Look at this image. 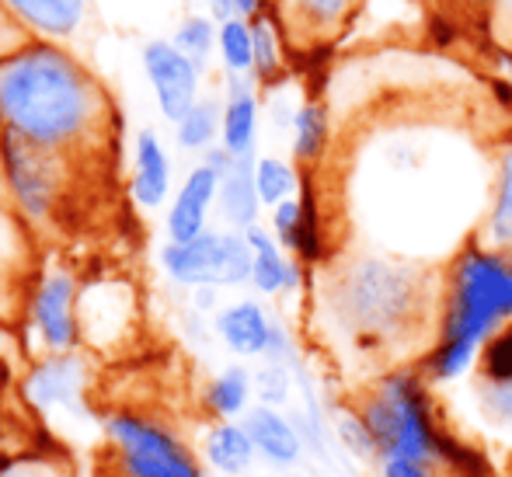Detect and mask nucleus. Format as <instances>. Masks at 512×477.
Returning <instances> with one entry per match:
<instances>
[{
    "instance_id": "7c9ffc66",
    "label": "nucleus",
    "mask_w": 512,
    "mask_h": 477,
    "mask_svg": "<svg viewBox=\"0 0 512 477\" xmlns=\"http://www.w3.org/2000/svg\"><path fill=\"white\" fill-rule=\"evenodd\" d=\"M331 432H335V443L349 453L356 464L366 467H377L380 464V453L377 443H373L370 429H366L363 415L356 411V404L345 401V404H331Z\"/></svg>"
},
{
    "instance_id": "cd10ccee",
    "label": "nucleus",
    "mask_w": 512,
    "mask_h": 477,
    "mask_svg": "<svg viewBox=\"0 0 512 477\" xmlns=\"http://www.w3.org/2000/svg\"><path fill=\"white\" fill-rule=\"evenodd\" d=\"M255 189L265 209H276L279 202L300 195V189H304V168L293 157L262 154L255 157Z\"/></svg>"
},
{
    "instance_id": "9b49d317",
    "label": "nucleus",
    "mask_w": 512,
    "mask_h": 477,
    "mask_svg": "<svg viewBox=\"0 0 512 477\" xmlns=\"http://www.w3.org/2000/svg\"><path fill=\"white\" fill-rule=\"evenodd\" d=\"M269 230L276 234V241L290 251L297 262H304L307 269H321L331 258V237H328V220L324 209L317 202V192L304 175V189L297 199L279 202L276 209H269Z\"/></svg>"
},
{
    "instance_id": "bb28decb",
    "label": "nucleus",
    "mask_w": 512,
    "mask_h": 477,
    "mask_svg": "<svg viewBox=\"0 0 512 477\" xmlns=\"http://www.w3.org/2000/svg\"><path fill=\"white\" fill-rule=\"evenodd\" d=\"M251 35H255V70H251V81L258 88H279L286 84V70H290V39H286V28L279 21L276 11L262 14V18L251 21Z\"/></svg>"
},
{
    "instance_id": "c756f323",
    "label": "nucleus",
    "mask_w": 512,
    "mask_h": 477,
    "mask_svg": "<svg viewBox=\"0 0 512 477\" xmlns=\"http://www.w3.org/2000/svg\"><path fill=\"white\" fill-rule=\"evenodd\" d=\"M216 60L223 67V77H251L255 70V35L251 21L230 18L216 28Z\"/></svg>"
},
{
    "instance_id": "a18cd8bd",
    "label": "nucleus",
    "mask_w": 512,
    "mask_h": 477,
    "mask_svg": "<svg viewBox=\"0 0 512 477\" xmlns=\"http://www.w3.org/2000/svg\"><path fill=\"white\" fill-rule=\"evenodd\" d=\"M457 4H460V7H467V11H474V14H485L492 0H457Z\"/></svg>"
},
{
    "instance_id": "aec40b11",
    "label": "nucleus",
    "mask_w": 512,
    "mask_h": 477,
    "mask_svg": "<svg viewBox=\"0 0 512 477\" xmlns=\"http://www.w3.org/2000/svg\"><path fill=\"white\" fill-rule=\"evenodd\" d=\"M88 4L91 0H0V7L28 39L60 42V46L81 32Z\"/></svg>"
},
{
    "instance_id": "6ab92c4d",
    "label": "nucleus",
    "mask_w": 512,
    "mask_h": 477,
    "mask_svg": "<svg viewBox=\"0 0 512 477\" xmlns=\"http://www.w3.org/2000/svg\"><path fill=\"white\" fill-rule=\"evenodd\" d=\"M251 77H223V126L220 147L230 157H258L262 133V95Z\"/></svg>"
},
{
    "instance_id": "49530a36",
    "label": "nucleus",
    "mask_w": 512,
    "mask_h": 477,
    "mask_svg": "<svg viewBox=\"0 0 512 477\" xmlns=\"http://www.w3.org/2000/svg\"><path fill=\"white\" fill-rule=\"evenodd\" d=\"M276 477H310V474H304V471H283V474H276Z\"/></svg>"
},
{
    "instance_id": "58836bf2",
    "label": "nucleus",
    "mask_w": 512,
    "mask_h": 477,
    "mask_svg": "<svg viewBox=\"0 0 512 477\" xmlns=\"http://www.w3.org/2000/svg\"><path fill=\"white\" fill-rule=\"evenodd\" d=\"M380 477H439L436 467L411 464V460H380L377 464Z\"/></svg>"
},
{
    "instance_id": "ea45409f",
    "label": "nucleus",
    "mask_w": 512,
    "mask_h": 477,
    "mask_svg": "<svg viewBox=\"0 0 512 477\" xmlns=\"http://www.w3.org/2000/svg\"><path fill=\"white\" fill-rule=\"evenodd\" d=\"M230 7H234V18L255 21L262 14L276 11V0H230Z\"/></svg>"
},
{
    "instance_id": "de8ad7c7",
    "label": "nucleus",
    "mask_w": 512,
    "mask_h": 477,
    "mask_svg": "<svg viewBox=\"0 0 512 477\" xmlns=\"http://www.w3.org/2000/svg\"><path fill=\"white\" fill-rule=\"evenodd\" d=\"M102 477H115V474H112V471H105V474H102Z\"/></svg>"
},
{
    "instance_id": "6e6552de",
    "label": "nucleus",
    "mask_w": 512,
    "mask_h": 477,
    "mask_svg": "<svg viewBox=\"0 0 512 477\" xmlns=\"http://www.w3.org/2000/svg\"><path fill=\"white\" fill-rule=\"evenodd\" d=\"M77 300H81V283H77L74 272H42L25 307V335L35 345V356L81 349L84 338L81 317H77Z\"/></svg>"
},
{
    "instance_id": "423d86ee",
    "label": "nucleus",
    "mask_w": 512,
    "mask_h": 477,
    "mask_svg": "<svg viewBox=\"0 0 512 477\" xmlns=\"http://www.w3.org/2000/svg\"><path fill=\"white\" fill-rule=\"evenodd\" d=\"M161 272L182 289L216 286V289H241L251 286V244L244 230L209 227L206 234L178 244L168 241L157 255Z\"/></svg>"
},
{
    "instance_id": "4be33fe9",
    "label": "nucleus",
    "mask_w": 512,
    "mask_h": 477,
    "mask_svg": "<svg viewBox=\"0 0 512 477\" xmlns=\"http://www.w3.org/2000/svg\"><path fill=\"white\" fill-rule=\"evenodd\" d=\"M199 457L206 471L216 477H244L258 464V450L248 436V425L237 422H209L199 439Z\"/></svg>"
},
{
    "instance_id": "c9c22d12",
    "label": "nucleus",
    "mask_w": 512,
    "mask_h": 477,
    "mask_svg": "<svg viewBox=\"0 0 512 477\" xmlns=\"http://www.w3.org/2000/svg\"><path fill=\"white\" fill-rule=\"evenodd\" d=\"M269 91H272V98H269L272 126H276L279 133H290L293 119H297V108H300V101H304V98L290 95V91H286V84H279V88H269Z\"/></svg>"
},
{
    "instance_id": "0eeeda50",
    "label": "nucleus",
    "mask_w": 512,
    "mask_h": 477,
    "mask_svg": "<svg viewBox=\"0 0 512 477\" xmlns=\"http://www.w3.org/2000/svg\"><path fill=\"white\" fill-rule=\"evenodd\" d=\"M67 164L11 133H0V175L28 223H53L67 199Z\"/></svg>"
},
{
    "instance_id": "dca6fc26",
    "label": "nucleus",
    "mask_w": 512,
    "mask_h": 477,
    "mask_svg": "<svg viewBox=\"0 0 512 477\" xmlns=\"http://www.w3.org/2000/svg\"><path fill=\"white\" fill-rule=\"evenodd\" d=\"M272 314L262 300L255 296H241V300L223 303L220 310L213 314L209 328L213 335L220 338V345L230 352L234 359H262L265 349H269V335H272Z\"/></svg>"
},
{
    "instance_id": "a211bd4d",
    "label": "nucleus",
    "mask_w": 512,
    "mask_h": 477,
    "mask_svg": "<svg viewBox=\"0 0 512 477\" xmlns=\"http://www.w3.org/2000/svg\"><path fill=\"white\" fill-rule=\"evenodd\" d=\"M175 195V168L164 140L154 129H140L133 140V175H129V199L143 213L168 206Z\"/></svg>"
},
{
    "instance_id": "473e14b6",
    "label": "nucleus",
    "mask_w": 512,
    "mask_h": 477,
    "mask_svg": "<svg viewBox=\"0 0 512 477\" xmlns=\"http://www.w3.org/2000/svg\"><path fill=\"white\" fill-rule=\"evenodd\" d=\"M216 28L220 25H216L209 14H185L182 25H178L175 35H171V42H175L189 60H196L199 67L206 70L209 56L216 53Z\"/></svg>"
},
{
    "instance_id": "7ed1b4c3",
    "label": "nucleus",
    "mask_w": 512,
    "mask_h": 477,
    "mask_svg": "<svg viewBox=\"0 0 512 477\" xmlns=\"http://www.w3.org/2000/svg\"><path fill=\"white\" fill-rule=\"evenodd\" d=\"M512 321V255L464 241L443 265V307L432 349L418 363L432 387H457L495 328Z\"/></svg>"
},
{
    "instance_id": "9d476101",
    "label": "nucleus",
    "mask_w": 512,
    "mask_h": 477,
    "mask_svg": "<svg viewBox=\"0 0 512 477\" xmlns=\"http://www.w3.org/2000/svg\"><path fill=\"white\" fill-rule=\"evenodd\" d=\"M143 74L150 81L154 101L161 108L164 119L175 126L192 105H196L199 91H203V67L182 53L171 39H150L143 46Z\"/></svg>"
},
{
    "instance_id": "f8f14e48",
    "label": "nucleus",
    "mask_w": 512,
    "mask_h": 477,
    "mask_svg": "<svg viewBox=\"0 0 512 477\" xmlns=\"http://www.w3.org/2000/svg\"><path fill=\"white\" fill-rule=\"evenodd\" d=\"M77 317H81V338L84 345L95 349H112L126 342L136 321V296L133 289L119 279H98V283L81 286L77 300Z\"/></svg>"
},
{
    "instance_id": "ddd939ff",
    "label": "nucleus",
    "mask_w": 512,
    "mask_h": 477,
    "mask_svg": "<svg viewBox=\"0 0 512 477\" xmlns=\"http://www.w3.org/2000/svg\"><path fill=\"white\" fill-rule=\"evenodd\" d=\"M359 4L363 0H276V14L290 46L310 53L317 46H331L356 21Z\"/></svg>"
},
{
    "instance_id": "f03ea898",
    "label": "nucleus",
    "mask_w": 512,
    "mask_h": 477,
    "mask_svg": "<svg viewBox=\"0 0 512 477\" xmlns=\"http://www.w3.org/2000/svg\"><path fill=\"white\" fill-rule=\"evenodd\" d=\"M108 122V91L60 42L25 39L0 53V133L77 161L105 147Z\"/></svg>"
},
{
    "instance_id": "39448f33",
    "label": "nucleus",
    "mask_w": 512,
    "mask_h": 477,
    "mask_svg": "<svg viewBox=\"0 0 512 477\" xmlns=\"http://www.w3.org/2000/svg\"><path fill=\"white\" fill-rule=\"evenodd\" d=\"M102 432L112 443L105 471L115 477H209L206 464L164 418L143 411H108Z\"/></svg>"
},
{
    "instance_id": "b1692460",
    "label": "nucleus",
    "mask_w": 512,
    "mask_h": 477,
    "mask_svg": "<svg viewBox=\"0 0 512 477\" xmlns=\"http://www.w3.org/2000/svg\"><path fill=\"white\" fill-rule=\"evenodd\" d=\"M203 408L213 422H237L255 408V370L244 363H230L206 380Z\"/></svg>"
},
{
    "instance_id": "20e7f679",
    "label": "nucleus",
    "mask_w": 512,
    "mask_h": 477,
    "mask_svg": "<svg viewBox=\"0 0 512 477\" xmlns=\"http://www.w3.org/2000/svg\"><path fill=\"white\" fill-rule=\"evenodd\" d=\"M352 404L363 415L380 460H411V464L453 471L460 477L481 464L478 453L460 450L436 401V387L425 380L418 366L373 373L352 397Z\"/></svg>"
},
{
    "instance_id": "4c0bfd02",
    "label": "nucleus",
    "mask_w": 512,
    "mask_h": 477,
    "mask_svg": "<svg viewBox=\"0 0 512 477\" xmlns=\"http://www.w3.org/2000/svg\"><path fill=\"white\" fill-rule=\"evenodd\" d=\"M485 18L492 21L495 35H499L502 42H509V49H512V0H492Z\"/></svg>"
},
{
    "instance_id": "2f4dec72",
    "label": "nucleus",
    "mask_w": 512,
    "mask_h": 477,
    "mask_svg": "<svg viewBox=\"0 0 512 477\" xmlns=\"http://www.w3.org/2000/svg\"><path fill=\"white\" fill-rule=\"evenodd\" d=\"M0 477H74L70 460L53 450H21L0 457Z\"/></svg>"
},
{
    "instance_id": "c03bdc74",
    "label": "nucleus",
    "mask_w": 512,
    "mask_h": 477,
    "mask_svg": "<svg viewBox=\"0 0 512 477\" xmlns=\"http://www.w3.org/2000/svg\"><path fill=\"white\" fill-rule=\"evenodd\" d=\"M495 63L502 67V77L512 84V49H499V53H495Z\"/></svg>"
},
{
    "instance_id": "4468645a",
    "label": "nucleus",
    "mask_w": 512,
    "mask_h": 477,
    "mask_svg": "<svg viewBox=\"0 0 512 477\" xmlns=\"http://www.w3.org/2000/svg\"><path fill=\"white\" fill-rule=\"evenodd\" d=\"M216 195H220V175L209 164H192L189 175L175 189L168 202V216H164V234L168 241H192V237L206 234L209 216L216 209Z\"/></svg>"
},
{
    "instance_id": "412c9836",
    "label": "nucleus",
    "mask_w": 512,
    "mask_h": 477,
    "mask_svg": "<svg viewBox=\"0 0 512 477\" xmlns=\"http://www.w3.org/2000/svg\"><path fill=\"white\" fill-rule=\"evenodd\" d=\"M474 241L492 251H502V255H512V140H502L495 147L485 213L478 220Z\"/></svg>"
},
{
    "instance_id": "393cba45",
    "label": "nucleus",
    "mask_w": 512,
    "mask_h": 477,
    "mask_svg": "<svg viewBox=\"0 0 512 477\" xmlns=\"http://www.w3.org/2000/svg\"><path fill=\"white\" fill-rule=\"evenodd\" d=\"M331 150V108L321 98H304L290 126V157L304 171L324 164Z\"/></svg>"
},
{
    "instance_id": "79ce46f5",
    "label": "nucleus",
    "mask_w": 512,
    "mask_h": 477,
    "mask_svg": "<svg viewBox=\"0 0 512 477\" xmlns=\"http://www.w3.org/2000/svg\"><path fill=\"white\" fill-rule=\"evenodd\" d=\"M192 293V310L196 314H216L220 310V289L216 286H199V289H189Z\"/></svg>"
},
{
    "instance_id": "f257e3e1",
    "label": "nucleus",
    "mask_w": 512,
    "mask_h": 477,
    "mask_svg": "<svg viewBox=\"0 0 512 477\" xmlns=\"http://www.w3.org/2000/svg\"><path fill=\"white\" fill-rule=\"evenodd\" d=\"M317 272V317L338 349L377 373L422 363L439 331L443 265L363 248L335 255Z\"/></svg>"
},
{
    "instance_id": "1a4fd4ad",
    "label": "nucleus",
    "mask_w": 512,
    "mask_h": 477,
    "mask_svg": "<svg viewBox=\"0 0 512 477\" xmlns=\"http://www.w3.org/2000/svg\"><path fill=\"white\" fill-rule=\"evenodd\" d=\"M91 363L81 352H46L21 373V401L39 415H84Z\"/></svg>"
},
{
    "instance_id": "5701e85b",
    "label": "nucleus",
    "mask_w": 512,
    "mask_h": 477,
    "mask_svg": "<svg viewBox=\"0 0 512 477\" xmlns=\"http://www.w3.org/2000/svg\"><path fill=\"white\" fill-rule=\"evenodd\" d=\"M216 213H220L223 227L230 230H248L255 223H262L265 206L255 189V157H237L227 175L220 178Z\"/></svg>"
},
{
    "instance_id": "72a5a7b5",
    "label": "nucleus",
    "mask_w": 512,
    "mask_h": 477,
    "mask_svg": "<svg viewBox=\"0 0 512 477\" xmlns=\"http://www.w3.org/2000/svg\"><path fill=\"white\" fill-rule=\"evenodd\" d=\"M293 394H297V370L283 363H269L255 370V404H269V408H290Z\"/></svg>"
},
{
    "instance_id": "a878e982",
    "label": "nucleus",
    "mask_w": 512,
    "mask_h": 477,
    "mask_svg": "<svg viewBox=\"0 0 512 477\" xmlns=\"http://www.w3.org/2000/svg\"><path fill=\"white\" fill-rule=\"evenodd\" d=\"M460 387H467V397H471L474 425L488 439L512 450V377L499 383H481L467 377L460 380Z\"/></svg>"
},
{
    "instance_id": "2eb2a0df",
    "label": "nucleus",
    "mask_w": 512,
    "mask_h": 477,
    "mask_svg": "<svg viewBox=\"0 0 512 477\" xmlns=\"http://www.w3.org/2000/svg\"><path fill=\"white\" fill-rule=\"evenodd\" d=\"M251 244V289L258 296H297L307 286V265L276 241L265 223L244 230Z\"/></svg>"
},
{
    "instance_id": "e433bc0d",
    "label": "nucleus",
    "mask_w": 512,
    "mask_h": 477,
    "mask_svg": "<svg viewBox=\"0 0 512 477\" xmlns=\"http://www.w3.org/2000/svg\"><path fill=\"white\" fill-rule=\"evenodd\" d=\"M18 352H21L18 335H14L11 324L0 317V377H7V373L14 370V363H18Z\"/></svg>"
},
{
    "instance_id": "a19ab883",
    "label": "nucleus",
    "mask_w": 512,
    "mask_h": 477,
    "mask_svg": "<svg viewBox=\"0 0 512 477\" xmlns=\"http://www.w3.org/2000/svg\"><path fill=\"white\" fill-rule=\"evenodd\" d=\"M25 39H28V35L21 32V28L14 25L11 14H7L4 7H0V53H7V49L21 46V42H25Z\"/></svg>"
},
{
    "instance_id": "f3484780",
    "label": "nucleus",
    "mask_w": 512,
    "mask_h": 477,
    "mask_svg": "<svg viewBox=\"0 0 512 477\" xmlns=\"http://www.w3.org/2000/svg\"><path fill=\"white\" fill-rule=\"evenodd\" d=\"M248 425V436L258 450V460L272 471H297L307 457L304 436H300L297 422L286 408H269V404H255L248 415L241 418Z\"/></svg>"
},
{
    "instance_id": "f704fd0d",
    "label": "nucleus",
    "mask_w": 512,
    "mask_h": 477,
    "mask_svg": "<svg viewBox=\"0 0 512 477\" xmlns=\"http://www.w3.org/2000/svg\"><path fill=\"white\" fill-rule=\"evenodd\" d=\"M262 359H269V363L293 366V370L304 363V349H300V342H297V331H293L290 324L283 321V317H276V321H272L269 349H265Z\"/></svg>"
},
{
    "instance_id": "37998d69",
    "label": "nucleus",
    "mask_w": 512,
    "mask_h": 477,
    "mask_svg": "<svg viewBox=\"0 0 512 477\" xmlns=\"http://www.w3.org/2000/svg\"><path fill=\"white\" fill-rule=\"evenodd\" d=\"M234 161H237V157H230L227 150L220 147V143H216V147H209L206 154H203V164H209V168H213L220 178L227 175V171H230V164H234Z\"/></svg>"
},
{
    "instance_id": "c85d7f7f",
    "label": "nucleus",
    "mask_w": 512,
    "mask_h": 477,
    "mask_svg": "<svg viewBox=\"0 0 512 477\" xmlns=\"http://www.w3.org/2000/svg\"><path fill=\"white\" fill-rule=\"evenodd\" d=\"M220 126H223V98H199L175 122V143L185 154L203 157L209 147L220 143Z\"/></svg>"
}]
</instances>
